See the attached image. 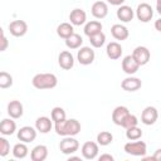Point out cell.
I'll return each instance as SVG.
<instances>
[{
	"instance_id": "cell-1",
	"label": "cell",
	"mask_w": 161,
	"mask_h": 161,
	"mask_svg": "<svg viewBox=\"0 0 161 161\" xmlns=\"http://www.w3.org/2000/svg\"><path fill=\"white\" fill-rule=\"evenodd\" d=\"M55 132L59 136H75L80 132V123L79 121L70 118V119H64L62 122H58L54 125Z\"/></svg>"
},
{
	"instance_id": "cell-2",
	"label": "cell",
	"mask_w": 161,
	"mask_h": 161,
	"mask_svg": "<svg viewBox=\"0 0 161 161\" xmlns=\"http://www.w3.org/2000/svg\"><path fill=\"white\" fill-rule=\"evenodd\" d=\"M31 84L36 89H52L58 84V78L53 73H38L33 77Z\"/></svg>"
},
{
	"instance_id": "cell-3",
	"label": "cell",
	"mask_w": 161,
	"mask_h": 161,
	"mask_svg": "<svg viewBox=\"0 0 161 161\" xmlns=\"http://www.w3.org/2000/svg\"><path fill=\"white\" fill-rule=\"evenodd\" d=\"M123 150L128 155H132V156H145L146 152H147V145L143 142V141H130L127 142L125 146H123Z\"/></svg>"
},
{
	"instance_id": "cell-4",
	"label": "cell",
	"mask_w": 161,
	"mask_h": 161,
	"mask_svg": "<svg viewBox=\"0 0 161 161\" xmlns=\"http://www.w3.org/2000/svg\"><path fill=\"white\" fill-rule=\"evenodd\" d=\"M78 148H79V142L73 136H65L59 143V150L64 155H72L77 152Z\"/></svg>"
},
{
	"instance_id": "cell-5",
	"label": "cell",
	"mask_w": 161,
	"mask_h": 161,
	"mask_svg": "<svg viewBox=\"0 0 161 161\" xmlns=\"http://www.w3.org/2000/svg\"><path fill=\"white\" fill-rule=\"evenodd\" d=\"M136 16L140 21L142 23H148L152 16H153V9L151 8L150 4L147 3H141L138 4L137 9H136Z\"/></svg>"
},
{
	"instance_id": "cell-6",
	"label": "cell",
	"mask_w": 161,
	"mask_h": 161,
	"mask_svg": "<svg viewBox=\"0 0 161 161\" xmlns=\"http://www.w3.org/2000/svg\"><path fill=\"white\" fill-rule=\"evenodd\" d=\"M94 50L91 47H82L77 53V59L82 65H89L94 62Z\"/></svg>"
},
{
	"instance_id": "cell-7",
	"label": "cell",
	"mask_w": 161,
	"mask_h": 161,
	"mask_svg": "<svg viewBox=\"0 0 161 161\" xmlns=\"http://www.w3.org/2000/svg\"><path fill=\"white\" fill-rule=\"evenodd\" d=\"M132 57L135 58V60H136V62L140 64V67H141V65H145V64H147V63L150 62L151 53H150V50H148L146 47L138 45V47H136V48L133 49Z\"/></svg>"
},
{
	"instance_id": "cell-8",
	"label": "cell",
	"mask_w": 161,
	"mask_h": 161,
	"mask_svg": "<svg viewBox=\"0 0 161 161\" xmlns=\"http://www.w3.org/2000/svg\"><path fill=\"white\" fill-rule=\"evenodd\" d=\"M158 118V112L155 107L152 106H147L143 108L142 113H141V122L146 126H151L153 125Z\"/></svg>"
},
{
	"instance_id": "cell-9",
	"label": "cell",
	"mask_w": 161,
	"mask_h": 161,
	"mask_svg": "<svg viewBox=\"0 0 161 161\" xmlns=\"http://www.w3.org/2000/svg\"><path fill=\"white\" fill-rule=\"evenodd\" d=\"M9 31L13 36H24L28 31V24L26 21L24 20H13L10 24H9Z\"/></svg>"
},
{
	"instance_id": "cell-10",
	"label": "cell",
	"mask_w": 161,
	"mask_h": 161,
	"mask_svg": "<svg viewBox=\"0 0 161 161\" xmlns=\"http://www.w3.org/2000/svg\"><path fill=\"white\" fill-rule=\"evenodd\" d=\"M36 132L38 130L31 127V126H24L18 131V140L25 143L33 142L36 138Z\"/></svg>"
},
{
	"instance_id": "cell-11",
	"label": "cell",
	"mask_w": 161,
	"mask_h": 161,
	"mask_svg": "<svg viewBox=\"0 0 161 161\" xmlns=\"http://www.w3.org/2000/svg\"><path fill=\"white\" fill-rule=\"evenodd\" d=\"M82 156L86 158V160H93L97 157L98 155V143L97 142H93V141H87L82 145Z\"/></svg>"
},
{
	"instance_id": "cell-12",
	"label": "cell",
	"mask_w": 161,
	"mask_h": 161,
	"mask_svg": "<svg viewBox=\"0 0 161 161\" xmlns=\"http://www.w3.org/2000/svg\"><path fill=\"white\" fill-rule=\"evenodd\" d=\"M58 63H59V67L64 70H69L73 68L74 65V57L72 55L70 52L68 50H63L59 53L58 55Z\"/></svg>"
},
{
	"instance_id": "cell-13",
	"label": "cell",
	"mask_w": 161,
	"mask_h": 161,
	"mask_svg": "<svg viewBox=\"0 0 161 161\" xmlns=\"http://www.w3.org/2000/svg\"><path fill=\"white\" fill-rule=\"evenodd\" d=\"M140 68V64L135 60V58L131 55H126L123 59H122V70L128 74V75H132L135 74Z\"/></svg>"
},
{
	"instance_id": "cell-14",
	"label": "cell",
	"mask_w": 161,
	"mask_h": 161,
	"mask_svg": "<svg viewBox=\"0 0 161 161\" xmlns=\"http://www.w3.org/2000/svg\"><path fill=\"white\" fill-rule=\"evenodd\" d=\"M141 86H142L141 79L140 78H136V77H132V75L125 78L122 80V83H121L122 89L123 91H127V92H136V91H138L141 88Z\"/></svg>"
},
{
	"instance_id": "cell-15",
	"label": "cell",
	"mask_w": 161,
	"mask_h": 161,
	"mask_svg": "<svg viewBox=\"0 0 161 161\" xmlns=\"http://www.w3.org/2000/svg\"><path fill=\"white\" fill-rule=\"evenodd\" d=\"M91 13L96 19H103L108 14V5L104 1H96L91 8Z\"/></svg>"
},
{
	"instance_id": "cell-16",
	"label": "cell",
	"mask_w": 161,
	"mask_h": 161,
	"mask_svg": "<svg viewBox=\"0 0 161 161\" xmlns=\"http://www.w3.org/2000/svg\"><path fill=\"white\" fill-rule=\"evenodd\" d=\"M23 113H24V107H23L20 101L14 99V101L9 102V104H8V114L11 118L18 119V118H20L23 116Z\"/></svg>"
},
{
	"instance_id": "cell-17",
	"label": "cell",
	"mask_w": 161,
	"mask_h": 161,
	"mask_svg": "<svg viewBox=\"0 0 161 161\" xmlns=\"http://www.w3.org/2000/svg\"><path fill=\"white\" fill-rule=\"evenodd\" d=\"M69 20H70V23L73 24V25H75V26H79V25H83V24H86V21H87V14H86V11L84 10H82V9H73L72 11H70V14H69Z\"/></svg>"
},
{
	"instance_id": "cell-18",
	"label": "cell",
	"mask_w": 161,
	"mask_h": 161,
	"mask_svg": "<svg viewBox=\"0 0 161 161\" xmlns=\"http://www.w3.org/2000/svg\"><path fill=\"white\" fill-rule=\"evenodd\" d=\"M116 15H117V18H118L121 21L128 23V21H131V20L133 19L135 11H133V9H132L131 6H128V5H121V6H118Z\"/></svg>"
},
{
	"instance_id": "cell-19",
	"label": "cell",
	"mask_w": 161,
	"mask_h": 161,
	"mask_svg": "<svg viewBox=\"0 0 161 161\" xmlns=\"http://www.w3.org/2000/svg\"><path fill=\"white\" fill-rule=\"evenodd\" d=\"M111 34L116 40H126L130 35L128 29L122 24H113L111 28Z\"/></svg>"
},
{
	"instance_id": "cell-20",
	"label": "cell",
	"mask_w": 161,
	"mask_h": 161,
	"mask_svg": "<svg viewBox=\"0 0 161 161\" xmlns=\"http://www.w3.org/2000/svg\"><path fill=\"white\" fill-rule=\"evenodd\" d=\"M122 47L119 43L117 42H111L107 44V48H106V53H107V57L112 60H116V59H119L121 55H122Z\"/></svg>"
},
{
	"instance_id": "cell-21",
	"label": "cell",
	"mask_w": 161,
	"mask_h": 161,
	"mask_svg": "<svg viewBox=\"0 0 161 161\" xmlns=\"http://www.w3.org/2000/svg\"><path fill=\"white\" fill-rule=\"evenodd\" d=\"M128 113H130V111H128V108L126 106H117L113 109V112H112V121H113V123L117 125V126H121L123 119L126 118V116Z\"/></svg>"
},
{
	"instance_id": "cell-22",
	"label": "cell",
	"mask_w": 161,
	"mask_h": 161,
	"mask_svg": "<svg viewBox=\"0 0 161 161\" xmlns=\"http://www.w3.org/2000/svg\"><path fill=\"white\" fill-rule=\"evenodd\" d=\"M14 118H4L0 123V133L4 136H11L16 131V123L13 121Z\"/></svg>"
},
{
	"instance_id": "cell-23",
	"label": "cell",
	"mask_w": 161,
	"mask_h": 161,
	"mask_svg": "<svg viewBox=\"0 0 161 161\" xmlns=\"http://www.w3.org/2000/svg\"><path fill=\"white\" fill-rule=\"evenodd\" d=\"M47 157H48V147L45 145H38L30 152L31 161H44Z\"/></svg>"
},
{
	"instance_id": "cell-24",
	"label": "cell",
	"mask_w": 161,
	"mask_h": 161,
	"mask_svg": "<svg viewBox=\"0 0 161 161\" xmlns=\"http://www.w3.org/2000/svg\"><path fill=\"white\" fill-rule=\"evenodd\" d=\"M52 122L53 121H50L49 117H45V116L38 117L36 121H35V128L40 133H48L52 130V127H53V123Z\"/></svg>"
},
{
	"instance_id": "cell-25",
	"label": "cell",
	"mask_w": 161,
	"mask_h": 161,
	"mask_svg": "<svg viewBox=\"0 0 161 161\" xmlns=\"http://www.w3.org/2000/svg\"><path fill=\"white\" fill-rule=\"evenodd\" d=\"M102 23L101 21H98V20H92V21H88V23H86V25H84V34L87 35V36H92V35H94V34H97V33H101L102 31Z\"/></svg>"
},
{
	"instance_id": "cell-26",
	"label": "cell",
	"mask_w": 161,
	"mask_h": 161,
	"mask_svg": "<svg viewBox=\"0 0 161 161\" xmlns=\"http://www.w3.org/2000/svg\"><path fill=\"white\" fill-rule=\"evenodd\" d=\"M74 25L72 23H60L58 26H57V34L58 36L63 38V39H67L69 38L72 34H74Z\"/></svg>"
},
{
	"instance_id": "cell-27",
	"label": "cell",
	"mask_w": 161,
	"mask_h": 161,
	"mask_svg": "<svg viewBox=\"0 0 161 161\" xmlns=\"http://www.w3.org/2000/svg\"><path fill=\"white\" fill-rule=\"evenodd\" d=\"M29 153V148L28 146L25 145V142H19L16 145H14L13 147V156L15 158H25Z\"/></svg>"
},
{
	"instance_id": "cell-28",
	"label": "cell",
	"mask_w": 161,
	"mask_h": 161,
	"mask_svg": "<svg viewBox=\"0 0 161 161\" xmlns=\"http://www.w3.org/2000/svg\"><path fill=\"white\" fill-rule=\"evenodd\" d=\"M82 44H83V39H82V36H80L79 34H77V33L72 34L69 38L65 39V45H67L69 49H78V48H80Z\"/></svg>"
},
{
	"instance_id": "cell-29",
	"label": "cell",
	"mask_w": 161,
	"mask_h": 161,
	"mask_svg": "<svg viewBox=\"0 0 161 161\" xmlns=\"http://www.w3.org/2000/svg\"><path fill=\"white\" fill-rule=\"evenodd\" d=\"M50 118L54 123H58V122H62L64 119H67V114H65V111L62 108V107H54L50 112Z\"/></svg>"
},
{
	"instance_id": "cell-30",
	"label": "cell",
	"mask_w": 161,
	"mask_h": 161,
	"mask_svg": "<svg viewBox=\"0 0 161 161\" xmlns=\"http://www.w3.org/2000/svg\"><path fill=\"white\" fill-rule=\"evenodd\" d=\"M113 141V135L108 131H101L97 135V143L101 146H108Z\"/></svg>"
},
{
	"instance_id": "cell-31",
	"label": "cell",
	"mask_w": 161,
	"mask_h": 161,
	"mask_svg": "<svg viewBox=\"0 0 161 161\" xmlns=\"http://www.w3.org/2000/svg\"><path fill=\"white\" fill-rule=\"evenodd\" d=\"M88 38H89V43L93 48H101L106 43V35H104L103 31L97 33V34H94L92 36H88Z\"/></svg>"
},
{
	"instance_id": "cell-32",
	"label": "cell",
	"mask_w": 161,
	"mask_h": 161,
	"mask_svg": "<svg viewBox=\"0 0 161 161\" xmlns=\"http://www.w3.org/2000/svg\"><path fill=\"white\" fill-rule=\"evenodd\" d=\"M126 137L130 140V141H136V140H140L142 137V130L137 126H133V127H130L126 130Z\"/></svg>"
},
{
	"instance_id": "cell-33",
	"label": "cell",
	"mask_w": 161,
	"mask_h": 161,
	"mask_svg": "<svg viewBox=\"0 0 161 161\" xmlns=\"http://www.w3.org/2000/svg\"><path fill=\"white\" fill-rule=\"evenodd\" d=\"M13 86V77L11 74H9L8 72H1L0 73V88L5 89Z\"/></svg>"
},
{
	"instance_id": "cell-34",
	"label": "cell",
	"mask_w": 161,
	"mask_h": 161,
	"mask_svg": "<svg viewBox=\"0 0 161 161\" xmlns=\"http://www.w3.org/2000/svg\"><path fill=\"white\" fill-rule=\"evenodd\" d=\"M137 123H138V119H137V117L135 116V114H131V113H128L127 116H126V118L123 119V122H122V125H121V127H123V128H130V127H133V126H137Z\"/></svg>"
},
{
	"instance_id": "cell-35",
	"label": "cell",
	"mask_w": 161,
	"mask_h": 161,
	"mask_svg": "<svg viewBox=\"0 0 161 161\" xmlns=\"http://www.w3.org/2000/svg\"><path fill=\"white\" fill-rule=\"evenodd\" d=\"M10 152V143L5 137H0V156L5 157Z\"/></svg>"
},
{
	"instance_id": "cell-36",
	"label": "cell",
	"mask_w": 161,
	"mask_h": 161,
	"mask_svg": "<svg viewBox=\"0 0 161 161\" xmlns=\"http://www.w3.org/2000/svg\"><path fill=\"white\" fill-rule=\"evenodd\" d=\"M1 45H0V50L1 52H4V50H6V48H8V45H9V42H8V38L5 36V33L4 31H1Z\"/></svg>"
},
{
	"instance_id": "cell-37",
	"label": "cell",
	"mask_w": 161,
	"mask_h": 161,
	"mask_svg": "<svg viewBox=\"0 0 161 161\" xmlns=\"http://www.w3.org/2000/svg\"><path fill=\"white\" fill-rule=\"evenodd\" d=\"M98 160H99V161H106V160H108V161H113L114 157H113L112 155H109V153H103V155H101V156L98 157Z\"/></svg>"
},
{
	"instance_id": "cell-38",
	"label": "cell",
	"mask_w": 161,
	"mask_h": 161,
	"mask_svg": "<svg viewBox=\"0 0 161 161\" xmlns=\"http://www.w3.org/2000/svg\"><path fill=\"white\" fill-rule=\"evenodd\" d=\"M108 4H111V5H114V6H121V5H123V3L126 1V0H106Z\"/></svg>"
},
{
	"instance_id": "cell-39",
	"label": "cell",
	"mask_w": 161,
	"mask_h": 161,
	"mask_svg": "<svg viewBox=\"0 0 161 161\" xmlns=\"http://www.w3.org/2000/svg\"><path fill=\"white\" fill-rule=\"evenodd\" d=\"M153 158L155 161H161V148H157L153 153Z\"/></svg>"
},
{
	"instance_id": "cell-40",
	"label": "cell",
	"mask_w": 161,
	"mask_h": 161,
	"mask_svg": "<svg viewBox=\"0 0 161 161\" xmlns=\"http://www.w3.org/2000/svg\"><path fill=\"white\" fill-rule=\"evenodd\" d=\"M155 29H156L157 31H160V33H161V18H160V19H157V20L155 21Z\"/></svg>"
},
{
	"instance_id": "cell-41",
	"label": "cell",
	"mask_w": 161,
	"mask_h": 161,
	"mask_svg": "<svg viewBox=\"0 0 161 161\" xmlns=\"http://www.w3.org/2000/svg\"><path fill=\"white\" fill-rule=\"evenodd\" d=\"M156 10L161 15V0H156Z\"/></svg>"
},
{
	"instance_id": "cell-42",
	"label": "cell",
	"mask_w": 161,
	"mask_h": 161,
	"mask_svg": "<svg viewBox=\"0 0 161 161\" xmlns=\"http://www.w3.org/2000/svg\"><path fill=\"white\" fill-rule=\"evenodd\" d=\"M73 160H80V157H78V156H69L68 157V161H73Z\"/></svg>"
}]
</instances>
